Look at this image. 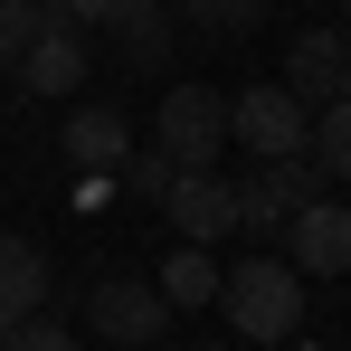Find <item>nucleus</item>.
I'll use <instances>...</instances> for the list:
<instances>
[{
	"instance_id": "nucleus-7",
	"label": "nucleus",
	"mask_w": 351,
	"mask_h": 351,
	"mask_svg": "<svg viewBox=\"0 0 351 351\" xmlns=\"http://www.w3.org/2000/svg\"><path fill=\"white\" fill-rule=\"evenodd\" d=\"M152 209H162L190 247H219V237H237V180H219V171H171Z\"/></svg>"
},
{
	"instance_id": "nucleus-4",
	"label": "nucleus",
	"mask_w": 351,
	"mask_h": 351,
	"mask_svg": "<svg viewBox=\"0 0 351 351\" xmlns=\"http://www.w3.org/2000/svg\"><path fill=\"white\" fill-rule=\"evenodd\" d=\"M86 332L114 342V351H152L171 332V304H162V285H143V276H95L86 285Z\"/></svg>"
},
{
	"instance_id": "nucleus-15",
	"label": "nucleus",
	"mask_w": 351,
	"mask_h": 351,
	"mask_svg": "<svg viewBox=\"0 0 351 351\" xmlns=\"http://www.w3.org/2000/svg\"><path fill=\"white\" fill-rule=\"evenodd\" d=\"M313 162H323L332 180H351V95L313 105Z\"/></svg>"
},
{
	"instance_id": "nucleus-13",
	"label": "nucleus",
	"mask_w": 351,
	"mask_h": 351,
	"mask_svg": "<svg viewBox=\"0 0 351 351\" xmlns=\"http://www.w3.org/2000/svg\"><path fill=\"white\" fill-rule=\"evenodd\" d=\"M152 285H162V304H171V313H190V304H219V256L180 237L171 256H162V276H152Z\"/></svg>"
},
{
	"instance_id": "nucleus-3",
	"label": "nucleus",
	"mask_w": 351,
	"mask_h": 351,
	"mask_svg": "<svg viewBox=\"0 0 351 351\" xmlns=\"http://www.w3.org/2000/svg\"><path fill=\"white\" fill-rule=\"evenodd\" d=\"M86 29L66 19V0H38V29H29V48H19V95H38V105H58V95H76L86 86Z\"/></svg>"
},
{
	"instance_id": "nucleus-5",
	"label": "nucleus",
	"mask_w": 351,
	"mask_h": 351,
	"mask_svg": "<svg viewBox=\"0 0 351 351\" xmlns=\"http://www.w3.org/2000/svg\"><path fill=\"white\" fill-rule=\"evenodd\" d=\"M228 143H247L256 162H276V152H313V105L294 95L285 76H276V86H247V95H228Z\"/></svg>"
},
{
	"instance_id": "nucleus-2",
	"label": "nucleus",
	"mask_w": 351,
	"mask_h": 351,
	"mask_svg": "<svg viewBox=\"0 0 351 351\" xmlns=\"http://www.w3.org/2000/svg\"><path fill=\"white\" fill-rule=\"evenodd\" d=\"M152 152L171 171H219V152H228V95L199 86V76H180L162 95V114H152Z\"/></svg>"
},
{
	"instance_id": "nucleus-14",
	"label": "nucleus",
	"mask_w": 351,
	"mask_h": 351,
	"mask_svg": "<svg viewBox=\"0 0 351 351\" xmlns=\"http://www.w3.org/2000/svg\"><path fill=\"white\" fill-rule=\"evenodd\" d=\"M276 0H180V29L190 38H237V29H256Z\"/></svg>"
},
{
	"instance_id": "nucleus-19",
	"label": "nucleus",
	"mask_w": 351,
	"mask_h": 351,
	"mask_svg": "<svg viewBox=\"0 0 351 351\" xmlns=\"http://www.w3.org/2000/svg\"><path fill=\"white\" fill-rule=\"evenodd\" d=\"M342 38H351V29H342Z\"/></svg>"
},
{
	"instance_id": "nucleus-18",
	"label": "nucleus",
	"mask_w": 351,
	"mask_h": 351,
	"mask_svg": "<svg viewBox=\"0 0 351 351\" xmlns=\"http://www.w3.org/2000/svg\"><path fill=\"white\" fill-rule=\"evenodd\" d=\"M123 180H133L143 199H162V180H171V162H162V152H143V162H123Z\"/></svg>"
},
{
	"instance_id": "nucleus-17",
	"label": "nucleus",
	"mask_w": 351,
	"mask_h": 351,
	"mask_svg": "<svg viewBox=\"0 0 351 351\" xmlns=\"http://www.w3.org/2000/svg\"><path fill=\"white\" fill-rule=\"evenodd\" d=\"M29 29H38V0H0V66H19Z\"/></svg>"
},
{
	"instance_id": "nucleus-12",
	"label": "nucleus",
	"mask_w": 351,
	"mask_h": 351,
	"mask_svg": "<svg viewBox=\"0 0 351 351\" xmlns=\"http://www.w3.org/2000/svg\"><path fill=\"white\" fill-rule=\"evenodd\" d=\"M48 304V247L19 228H0V332L19 323V313H38Z\"/></svg>"
},
{
	"instance_id": "nucleus-8",
	"label": "nucleus",
	"mask_w": 351,
	"mask_h": 351,
	"mask_svg": "<svg viewBox=\"0 0 351 351\" xmlns=\"http://www.w3.org/2000/svg\"><path fill=\"white\" fill-rule=\"evenodd\" d=\"M285 256H294V276H351V199H304L285 219Z\"/></svg>"
},
{
	"instance_id": "nucleus-6",
	"label": "nucleus",
	"mask_w": 351,
	"mask_h": 351,
	"mask_svg": "<svg viewBox=\"0 0 351 351\" xmlns=\"http://www.w3.org/2000/svg\"><path fill=\"white\" fill-rule=\"evenodd\" d=\"M323 190V162L313 152H276V162H256V171L237 180V228L247 237H285V219Z\"/></svg>"
},
{
	"instance_id": "nucleus-10",
	"label": "nucleus",
	"mask_w": 351,
	"mask_h": 351,
	"mask_svg": "<svg viewBox=\"0 0 351 351\" xmlns=\"http://www.w3.org/2000/svg\"><path fill=\"white\" fill-rule=\"evenodd\" d=\"M285 86L304 95V105L351 95V38H342V29H294V48H285Z\"/></svg>"
},
{
	"instance_id": "nucleus-11",
	"label": "nucleus",
	"mask_w": 351,
	"mask_h": 351,
	"mask_svg": "<svg viewBox=\"0 0 351 351\" xmlns=\"http://www.w3.org/2000/svg\"><path fill=\"white\" fill-rule=\"evenodd\" d=\"M58 143H66V162H76L86 180H114L123 162H133V123H123L114 105H76Z\"/></svg>"
},
{
	"instance_id": "nucleus-9",
	"label": "nucleus",
	"mask_w": 351,
	"mask_h": 351,
	"mask_svg": "<svg viewBox=\"0 0 351 351\" xmlns=\"http://www.w3.org/2000/svg\"><path fill=\"white\" fill-rule=\"evenodd\" d=\"M66 19L76 29H114L123 66H162V29H171L162 0H66Z\"/></svg>"
},
{
	"instance_id": "nucleus-1",
	"label": "nucleus",
	"mask_w": 351,
	"mask_h": 351,
	"mask_svg": "<svg viewBox=\"0 0 351 351\" xmlns=\"http://www.w3.org/2000/svg\"><path fill=\"white\" fill-rule=\"evenodd\" d=\"M219 313L247 342H294L304 332V276H294V256H237V266H219Z\"/></svg>"
},
{
	"instance_id": "nucleus-16",
	"label": "nucleus",
	"mask_w": 351,
	"mask_h": 351,
	"mask_svg": "<svg viewBox=\"0 0 351 351\" xmlns=\"http://www.w3.org/2000/svg\"><path fill=\"white\" fill-rule=\"evenodd\" d=\"M0 351H86V342H76V323H66V313L38 304V313H19V323L0 332Z\"/></svg>"
}]
</instances>
